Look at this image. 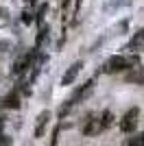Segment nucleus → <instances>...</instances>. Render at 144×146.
Instances as JSON below:
<instances>
[{"label": "nucleus", "mask_w": 144, "mask_h": 146, "mask_svg": "<svg viewBox=\"0 0 144 146\" xmlns=\"http://www.w3.org/2000/svg\"><path fill=\"white\" fill-rule=\"evenodd\" d=\"M138 63H140V57L135 55V52H133V55H114L103 63L101 70L105 74H116V72H125L129 68L138 66Z\"/></svg>", "instance_id": "f257e3e1"}, {"label": "nucleus", "mask_w": 144, "mask_h": 146, "mask_svg": "<svg viewBox=\"0 0 144 146\" xmlns=\"http://www.w3.org/2000/svg\"><path fill=\"white\" fill-rule=\"evenodd\" d=\"M37 50L39 48H35L33 52H26V55L18 57V59L13 61V66H11V74L13 76H22V74L26 72V68H31V63H33V59H35V55H37Z\"/></svg>", "instance_id": "f03ea898"}, {"label": "nucleus", "mask_w": 144, "mask_h": 146, "mask_svg": "<svg viewBox=\"0 0 144 146\" xmlns=\"http://www.w3.org/2000/svg\"><path fill=\"white\" fill-rule=\"evenodd\" d=\"M138 118H140L138 107H131L125 116L120 118V131H122V133H131V131H135V127H138Z\"/></svg>", "instance_id": "7ed1b4c3"}, {"label": "nucleus", "mask_w": 144, "mask_h": 146, "mask_svg": "<svg viewBox=\"0 0 144 146\" xmlns=\"http://www.w3.org/2000/svg\"><path fill=\"white\" fill-rule=\"evenodd\" d=\"M125 81L127 83H133V85H144V66H133L129 68V72L125 74Z\"/></svg>", "instance_id": "20e7f679"}, {"label": "nucleus", "mask_w": 144, "mask_h": 146, "mask_svg": "<svg viewBox=\"0 0 144 146\" xmlns=\"http://www.w3.org/2000/svg\"><path fill=\"white\" fill-rule=\"evenodd\" d=\"M48 122H50V111H42V113L37 116V120H35V131H33L35 137H42V135H44Z\"/></svg>", "instance_id": "39448f33"}, {"label": "nucleus", "mask_w": 144, "mask_h": 146, "mask_svg": "<svg viewBox=\"0 0 144 146\" xmlns=\"http://www.w3.org/2000/svg\"><path fill=\"white\" fill-rule=\"evenodd\" d=\"M81 68H83V63H81V61H77L74 66H70V68H68V72L63 74V79H61V85H72V83L77 81L79 72H81Z\"/></svg>", "instance_id": "423d86ee"}, {"label": "nucleus", "mask_w": 144, "mask_h": 146, "mask_svg": "<svg viewBox=\"0 0 144 146\" xmlns=\"http://www.w3.org/2000/svg\"><path fill=\"white\" fill-rule=\"evenodd\" d=\"M101 131H103L101 118H92V120H87V124L83 127V135H87V137H94V135H98Z\"/></svg>", "instance_id": "0eeeda50"}, {"label": "nucleus", "mask_w": 144, "mask_h": 146, "mask_svg": "<svg viewBox=\"0 0 144 146\" xmlns=\"http://www.w3.org/2000/svg\"><path fill=\"white\" fill-rule=\"evenodd\" d=\"M144 48V29L138 31L135 35L131 37V42L127 44V50H131V52H138V50Z\"/></svg>", "instance_id": "6e6552de"}, {"label": "nucleus", "mask_w": 144, "mask_h": 146, "mask_svg": "<svg viewBox=\"0 0 144 146\" xmlns=\"http://www.w3.org/2000/svg\"><path fill=\"white\" fill-rule=\"evenodd\" d=\"M2 105H5L7 109H18V107H20V92H18V90H13L9 96H5Z\"/></svg>", "instance_id": "1a4fd4ad"}, {"label": "nucleus", "mask_w": 144, "mask_h": 146, "mask_svg": "<svg viewBox=\"0 0 144 146\" xmlns=\"http://www.w3.org/2000/svg\"><path fill=\"white\" fill-rule=\"evenodd\" d=\"M92 85H94V81H87V83H85L83 87H79V90L74 92V96H72V100L77 103V100H81V98H83V96H87V94H90V92H92Z\"/></svg>", "instance_id": "9d476101"}, {"label": "nucleus", "mask_w": 144, "mask_h": 146, "mask_svg": "<svg viewBox=\"0 0 144 146\" xmlns=\"http://www.w3.org/2000/svg\"><path fill=\"white\" fill-rule=\"evenodd\" d=\"M9 24H11V13L7 7H0V29H5Z\"/></svg>", "instance_id": "9b49d317"}, {"label": "nucleus", "mask_w": 144, "mask_h": 146, "mask_svg": "<svg viewBox=\"0 0 144 146\" xmlns=\"http://www.w3.org/2000/svg\"><path fill=\"white\" fill-rule=\"evenodd\" d=\"M46 33H48V29L44 24H39V33H37V37H35V48H39L44 44V39H46Z\"/></svg>", "instance_id": "f8f14e48"}, {"label": "nucleus", "mask_w": 144, "mask_h": 146, "mask_svg": "<svg viewBox=\"0 0 144 146\" xmlns=\"http://www.w3.org/2000/svg\"><path fill=\"white\" fill-rule=\"evenodd\" d=\"M101 122H103V129L111 127V122H114V116H111V111H105V113L101 116Z\"/></svg>", "instance_id": "ddd939ff"}, {"label": "nucleus", "mask_w": 144, "mask_h": 146, "mask_svg": "<svg viewBox=\"0 0 144 146\" xmlns=\"http://www.w3.org/2000/svg\"><path fill=\"white\" fill-rule=\"evenodd\" d=\"M72 105H74V100H72V98H70V100H66V103L61 105V107H59V118H63V116H66L68 111L72 109Z\"/></svg>", "instance_id": "4468645a"}, {"label": "nucleus", "mask_w": 144, "mask_h": 146, "mask_svg": "<svg viewBox=\"0 0 144 146\" xmlns=\"http://www.w3.org/2000/svg\"><path fill=\"white\" fill-rule=\"evenodd\" d=\"M44 15H46V5H42L39 9H37V13H35V22L37 24H44Z\"/></svg>", "instance_id": "2eb2a0df"}, {"label": "nucleus", "mask_w": 144, "mask_h": 146, "mask_svg": "<svg viewBox=\"0 0 144 146\" xmlns=\"http://www.w3.org/2000/svg\"><path fill=\"white\" fill-rule=\"evenodd\" d=\"M127 144H129V146H144V133L135 135V137H133V140H129Z\"/></svg>", "instance_id": "dca6fc26"}, {"label": "nucleus", "mask_w": 144, "mask_h": 146, "mask_svg": "<svg viewBox=\"0 0 144 146\" xmlns=\"http://www.w3.org/2000/svg\"><path fill=\"white\" fill-rule=\"evenodd\" d=\"M9 48H11V42L2 39V42H0V59H2V57H5L7 52H9Z\"/></svg>", "instance_id": "f3484780"}, {"label": "nucleus", "mask_w": 144, "mask_h": 146, "mask_svg": "<svg viewBox=\"0 0 144 146\" xmlns=\"http://www.w3.org/2000/svg\"><path fill=\"white\" fill-rule=\"evenodd\" d=\"M22 22H24V24H31V22H33V18H31V11H29V9L22 13Z\"/></svg>", "instance_id": "a211bd4d"}, {"label": "nucleus", "mask_w": 144, "mask_h": 146, "mask_svg": "<svg viewBox=\"0 0 144 146\" xmlns=\"http://www.w3.org/2000/svg\"><path fill=\"white\" fill-rule=\"evenodd\" d=\"M26 2H35V0H26Z\"/></svg>", "instance_id": "6ab92c4d"}, {"label": "nucleus", "mask_w": 144, "mask_h": 146, "mask_svg": "<svg viewBox=\"0 0 144 146\" xmlns=\"http://www.w3.org/2000/svg\"><path fill=\"white\" fill-rule=\"evenodd\" d=\"M0 81H2V76H0Z\"/></svg>", "instance_id": "aec40b11"}]
</instances>
